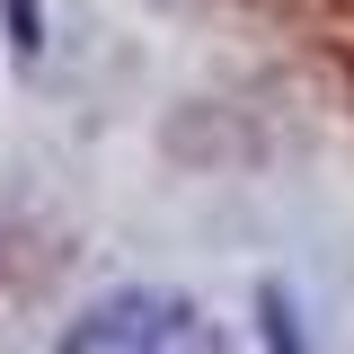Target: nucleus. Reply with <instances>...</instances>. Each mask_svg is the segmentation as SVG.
Returning <instances> with one entry per match:
<instances>
[{
    "instance_id": "nucleus-1",
    "label": "nucleus",
    "mask_w": 354,
    "mask_h": 354,
    "mask_svg": "<svg viewBox=\"0 0 354 354\" xmlns=\"http://www.w3.org/2000/svg\"><path fill=\"white\" fill-rule=\"evenodd\" d=\"M71 354H160V346H213V328L177 292H106L62 328Z\"/></svg>"
},
{
    "instance_id": "nucleus-2",
    "label": "nucleus",
    "mask_w": 354,
    "mask_h": 354,
    "mask_svg": "<svg viewBox=\"0 0 354 354\" xmlns=\"http://www.w3.org/2000/svg\"><path fill=\"white\" fill-rule=\"evenodd\" d=\"M9 27H18V53H36V0H9Z\"/></svg>"
}]
</instances>
